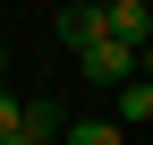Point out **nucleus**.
<instances>
[{
	"label": "nucleus",
	"instance_id": "4",
	"mask_svg": "<svg viewBox=\"0 0 153 145\" xmlns=\"http://www.w3.org/2000/svg\"><path fill=\"white\" fill-rule=\"evenodd\" d=\"M111 94H119V128H153V77H128Z\"/></svg>",
	"mask_w": 153,
	"mask_h": 145
},
{
	"label": "nucleus",
	"instance_id": "9",
	"mask_svg": "<svg viewBox=\"0 0 153 145\" xmlns=\"http://www.w3.org/2000/svg\"><path fill=\"white\" fill-rule=\"evenodd\" d=\"M0 68H9V51H0ZM0 85H9V77H0Z\"/></svg>",
	"mask_w": 153,
	"mask_h": 145
},
{
	"label": "nucleus",
	"instance_id": "3",
	"mask_svg": "<svg viewBox=\"0 0 153 145\" xmlns=\"http://www.w3.org/2000/svg\"><path fill=\"white\" fill-rule=\"evenodd\" d=\"M94 34H111V26H102V9H94V0H68V9H60V43L76 51V43H94Z\"/></svg>",
	"mask_w": 153,
	"mask_h": 145
},
{
	"label": "nucleus",
	"instance_id": "8",
	"mask_svg": "<svg viewBox=\"0 0 153 145\" xmlns=\"http://www.w3.org/2000/svg\"><path fill=\"white\" fill-rule=\"evenodd\" d=\"M0 145H34V137H26V128H17V137H0Z\"/></svg>",
	"mask_w": 153,
	"mask_h": 145
},
{
	"label": "nucleus",
	"instance_id": "10",
	"mask_svg": "<svg viewBox=\"0 0 153 145\" xmlns=\"http://www.w3.org/2000/svg\"><path fill=\"white\" fill-rule=\"evenodd\" d=\"M94 9H111V0H94Z\"/></svg>",
	"mask_w": 153,
	"mask_h": 145
},
{
	"label": "nucleus",
	"instance_id": "2",
	"mask_svg": "<svg viewBox=\"0 0 153 145\" xmlns=\"http://www.w3.org/2000/svg\"><path fill=\"white\" fill-rule=\"evenodd\" d=\"M102 26L119 34V43H153V0H111Z\"/></svg>",
	"mask_w": 153,
	"mask_h": 145
},
{
	"label": "nucleus",
	"instance_id": "5",
	"mask_svg": "<svg viewBox=\"0 0 153 145\" xmlns=\"http://www.w3.org/2000/svg\"><path fill=\"white\" fill-rule=\"evenodd\" d=\"M60 137H68V145H128V128H119V120H68Z\"/></svg>",
	"mask_w": 153,
	"mask_h": 145
},
{
	"label": "nucleus",
	"instance_id": "1",
	"mask_svg": "<svg viewBox=\"0 0 153 145\" xmlns=\"http://www.w3.org/2000/svg\"><path fill=\"white\" fill-rule=\"evenodd\" d=\"M76 77H94V85H128V77H136V43H119V34L76 43Z\"/></svg>",
	"mask_w": 153,
	"mask_h": 145
},
{
	"label": "nucleus",
	"instance_id": "7",
	"mask_svg": "<svg viewBox=\"0 0 153 145\" xmlns=\"http://www.w3.org/2000/svg\"><path fill=\"white\" fill-rule=\"evenodd\" d=\"M136 77H153V43H136Z\"/></svg>",
	"mask_w": 153,
	"mask_h": 145
},
{
	"label": "nucleus",
	"instance_id": "6",
	"mask_svg": "<svg viewBox=\"0 0 153 145\" xmlns=\"http://www.w3.org/2000/svg\"><path fill=\"white\" fill-rule=\"evenodd\" d=\"M17 120H26V94H9V85H0V137H17Z\"/></svg>",
	"mask_w": 153,
	"mask_h": 145
}]
</instances>
